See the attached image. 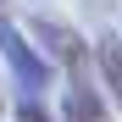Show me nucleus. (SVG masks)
<instances>
[{"instance_id": "3", "label": "nucleus", "mask_w": 122, "mask_h": 122, "mask_svg": "<svg viewBox=\"0 0 122 122\" xmlns=\"http://www.w3.org/2000/svg\"><path fill=\"white\" fill-rule=\"evenodd\" d=\"M89 67H94L100 94L111 100V111H122V28H117V22L89 39Z\"/></svg>"}, {"instance_id": "4", "label": "nucleus", "mask_w": 122, "mask_h": 122, "mask_svg": "<svg viewBox=\"0 0 122 122\" xmlns=\"http://www.w3.org/2000/svg\"><path fill=\"white\" fill-rule=\"evenodd\" d=\"M56 117H61V122H117L111 100L100 94V83H94V78L67 83V94H61V111H56Z\"/></svg>"}, {"instance_id": "5", "label": "nucleus", "mask_w": 122, "mask_h": 122, "mask_svg": "<svg viewBox=\"0 0 122 122\" xmlns=\"http://www.w3.org/2000/svg\"><path fill=\"white\" fill-rule=\"evenodd\" d=\"M6 111L17 122H61L50 106H45V94H6Z\"/></svg>"}, {"instance_id": "2", "label": "nucleus", "mask_w": 122, "mask_h": 122, "mask_svg": "<svg viewBox=\"0 0 122 122\" xmlns=\"http://www.w3.org/2000/svg\"><path fill=\"white\" fill-rule=\"evenodd\" d=\"M0 61L11 67V83H17V94H50V83H56V67H50V56L33 45V39L22 33V22H11V11L0 17Z\"/></svg>"}, {"instance_id": "6", "label": "nucleus", "mask_w": 122, "mask_h": 122, "mask_svg": "<svg viewBox=\"0 0 122 122\" xmlns=\"http://www.w3.org/2000/svg\"><path fill=\"white\" fill-rule=\"evenodd\" d=\"M78 11H83V22H94V28H111L117 17H122V0H78Z\"/></svg>"}, {"instance_id": "7", "label": "nucleus", "mask_w": 122, "mask_h": 122, "mask_svg": "<svg viewBox=\"0 0 122 122\" xmlns=\"http://www.w3.org/2000/svg\"><path fill=\"white\" fill-rule=\"evenodd\" d=\"M0 117H6V83H0Z\"/></svg>"}, {"instance_id": "8", "label": "nucleus", "mask_w": 122, "mask_h": 122, "mask_svg": "<svg viewBox=\"0 0 122 122\" xmlns=\"http://www.w3.org/2000/svg\"><path fill=\"white\" fill-rule=\"evenodd\" d=\"M6 11H11V0H0V17H6Z\"/></svg>"}, {"instance_id": "1", "label": "nucleus", "mask_w": 122, "mask_h": 122, "mask_svg": "<svg viewBox=\"0 0 122 122\" xmlns=\"http://www.w3.org/2000/svg\"><path fill=\"white\" fill-rule=\"evenodd\" d=\"M22 33L50 56V67L67 78V83L94 78V67H89V39H83V28H78L72 17H61V11H28V28H22Z\"/></svg>"}]
</instances>
